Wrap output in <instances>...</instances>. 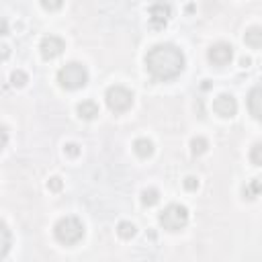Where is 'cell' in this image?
<instances>
[{
  "mask_svg": "<svg viewBox=\"0 0 262 262\" xmlns=\"http://www.w3.org/2000/svg\"><path fill=\"white\" fill-rule=\"evenodd\" d=\"M8 53H11V52H8V47H6V45L0 47V60H6Z\"/></svg>",
  "mask_w": 262,
  "mask_h": 262,
  "instance_id": "27",
  "label": "cell"
},
{
  "mask_svg": "<svg viewBox=\"0 0 262 262\" xmlns=\"http://www.w3.org/2000/svg\"><path fill=\"white\" fill-rule=\"evenodd\" d=\"M8 33V23L4 18H0V35H6Z\"/></svg>",
  "mask_w": 262,
  "mask_h": 262,
  "instance_id": "26",
  "label": "cell"
},
{
  "mask_svg": "<svg viewBox=\"0 0 262 262\" xmlns=\"http://www.w3.org/2000/svg\"><path fill=\"white\" fill-rule=\"evenodd\" d=\"M47 187H50V191H53V192L62 191V178H57V176L50 178V182H47Z\"/></svg>",
  "mask_w": 262,
  "mask_h": 262,
  "instance_id": "24",
  "label": "cell"
},
{
  "mask_svg": "<svg viewBox=\"0 0 262 262\" xmlns=\"http://www.w3.org/2000/svg\"><path fill=\"white\" fill-rule=\"evenodd\" d=\"M55 238L64 246H74L84 238V226L78 217H64L55 223Z\"/></svg>",
  "mask_w": 262,
  "mask_h": 262,
  "instance_id": "3",
  "label": "cell"
},
{
  "mask_svg": "<svg viewBox=\"0 0 262 262\" xmlns=\"http://www.w3.org/2000/svg\"><path fill=\"white\" fill-rule=\"evenodd\" d=\"M182 184H184V189H187V191H197L199 189V180L195 176H187Z\"/></svg>",
  "mask_w": 262,
  "mask_h": 262,
  "instance_id": "22",
  "label": "cell"
},
{
  "mask_svg": "<svg viewBox=\"0 0 262 262\" xmlns=\"http://www.w3.org/2000/svg\"><path fill=\"white\" fill-rule=\"evenodd\" d=\"M213 111L223 119H231L238 113V103L231 94H219L217 99L213 101Z\"/></svg>",
  "mask_w": 262,
  "mask_h": 262,
  "instance_id": "8",
  "label": "cell"
},
{
  "mask_svg": "<svg viewBox=\"0 0 262 262\" xmlns=\"http://www.w3.org/2000/svg\"><path fill=\"white\" fill-rule=\"evenodd\" d=\"M133 152L138 154L140 158H150L154 154V143L150 140H145V138H140V140H135V143H133Z\"/></svg>",
  "mask_w": 262,
  "mask_h": 262,
  "instance_id": "12",
  "label": "cell"
},
{
  "mask_svg": "<svg viewBox=\"0 0 262 262\" xmlns=\"http://www.w3.org/2000/svg\"><path fill=\"white\" fill-rule=\"evenodd\" d=\"M209 148V141L205 138H195L191 141V152H192V156H201V154H205Z\"/></svg>",
  "mask_w": 262,
  "mask_h": 262,
  "instance_id": "16",
  "label": "cell"
},
{
  "mask_svg": "<svg viewBox=\"0 0 262 262\" xmlns=\"http://www.w3.org/2000/svg\"><path fill=\"white\" fill-rule=\"evenodd\" d=\"M11 250V231H8L6 223L0 219V258H4Z\"/></svg>",
  "mask_w": 262,
  "mask_h": 262,
  "instance_id": "13",
  "label": "cell"
},
{
  "mask_svg": "<svg viewBox=\"0 0 262 262\" xmlns=\"http://www.w3.org/2000/svg\"><path fill=\"white\" fill-rule=\"evenodd\" d=\"M250 160H252V164H254V166H262V145H260V143L252 145Z\"/></svg>",
  "mask_w": 262,
  "mask_h": 262,
  "instance_id": "20",
  "label": "cell"
},
{
  "mask_svg": "<svg viewBox=\"0 0 262 262\" xmlns=\"http://www.w3.org/2000/svg\"><path fill=\"white\" fill-rule=\"evenodd\" d=\"M64 152L68 154V156H72V158H76L80 154V148L76 143H66V148H64Z\"/></svg>",
  "mask_w": 262,
  "mask_h": 262,
  "instance_id": "23",
  "label": "cell"
},
{
  "mask_svg": "<svg viewBox=\"0 0 262 262\" xmlns=\"http://www.w3.org/2000/svg\"><path fill=\"white\" fill-rule=\"evenodd\" d=\"M158 201H160V192L156 189H145L141 192V203H143L145 207H154Z\"/></svg>",
  "mask_w": 262,
  "mask_h": 262,
  "instance_id": "15",
  "label": "cell"
},
{
  "mask_svg": "<svg viewBox=\"0 0 262 262\" xmlns=\"http://www.w3.org/2000/svg\"><path fill=\"white\" fill-rule=\"evenodd\" d=\"M189 221V211L184 205L172 203L160 213V226L168 231H180Z\"/></svg>",
  "mask_w": 262,
  "mask_h": 262,
  "instance_id": "4",
  "label": "cell"
},
{
  "mask_svg": "<svg viewBox=\"0 0 262 262\" xmlns=\"http://www.w3.org/2000/svg\"><path fill=\"white\" fill-rule=\"evenodd\" d=\"M105 101H106V106H109L113 113L119 115V113H125L131 109L133 94H131V90L125 88V86H111V88L106 90Z\"/></svg>",
  "mask_w": 262,
  "mask_h": 262,
  "instance_id": "5",
  "label": "cell"
},
{
  "mask_svg": "<svg viewBox=\"0 0 262 262\" xmlns=\"http://www.w3.org/2000/svg\"><path fill=\"white\" fill-rule=\"evenodd\" d=\"M96 115H99V106L92 101H82L78 105V117L84 119V121H92Z\"/></svg>",
  "mask_w": 262,
  "mask_h": 262,
  "instance_id": "11",
  "label": "cell"
},
{
  "mask_svg": "<svg viewBox=\"0 0 262 262\" xmlns=\"http://www.w3.org/2000/svg\"><path fill=\"white\" fill-rule=\"evenodd\" d=\"M6 141H8V133H6V129L4 127H0V150L6 145Z\"/></svg>",
  "mask_w": 262,
  "mask_h": 262,
  "instance_id": "25",
  "label": "cell"
},
{
  "mask_svg": "<svg viewBox=\"0 0 262 262\" xmlns=\"http://www.w3.org/2000/svg\"><path fill=\"white\" fill-rule=\"evenodd\" d=\"M145 68H148L152 78L162 82L172 80L184 70V53L172 43L154 45L145 55Z\"/></svg>",
  "mask_w": 262,
  "mask_h": 262,
  "instance_id": "1",
  "label": "cell"
},
{
  "mask_svg": "<svg viewBox=\"0 0 262 262\" xmlns=\"http://www.w3.org/2000/svg\"><path fill=\"white\" fill-rule=\"evenodd\" d=\"M244 41H246V45L258 50V47L262 45V29L260 27H250L246 31V35H244Z\"/></svg>",
  "mask_w": 262,
  "mask_h": 262,
  "instance_id": "14",
  "label": "cell"
},
{
  "mask_svg": "<svg viewBox=\"0 0 262 262\" xmlns=\"http://www.w3.org/2000/svg\"><path fill=\"white\" fill-rule=\"evenodd\" d=\"M209 62L213 66H227L231 60H234V47H231L229 43H215V45H211V50H209Z\"/></svg>",
  "mask_w": 262,
  "mask_h": 262,
  "instance_id": "7",
  "label": "cell"
},
{
  "mask_svg": "<svg viewBox=\"0 0 262 262\" xmlns=\"http://www.w3.org/2000/svg\"><path fill=\"white\" fill-rule=\"evenodd\" d=\"M172 17V8L168 2H154L150 6V23L154 29H164Z\"/></svg>",
  "mask_w": 262,
  "mask_h": 262,
  "instance_id": "6",
  "label": "cell"
},
{
  "mask_svg": "<svg viewBox=\"0 0 262 262\" xmlns=\"http://www.w3.org/2000/svg\"><path fill=\"white\" fill-rule=\"evenodd\" d=\"M27 74L23 72V70H15L13 74H11V82H13V86H17V88H23V86L27 84Z\"/></svg>",
  "mask_w": 262,
  "mask_h": 262,
  "instance_id": "19",
  "label": "cell"
},
{
  "mask_svg": "<svg viewBox=\"0 0 262 262\" xmlns=\"http://www.w3.org/2000/svg\"><path fill=\"white\" fill-rule=\"evenodd\" d=\"M57 82L66 90L84 88L88 84V70H86V66L78 64V62H70L57 72Z\"/></svg>",
  "mask_w": 262,
  "mask_h": 262,
  "instance_id": "2",
  "label": "cell"
},
{
  "mask_svg": "<svg viewBox=\"0 0 262 262\" xmlns=\"http://www.w3.org/2000/svg\"><path fill=\"white\" fill-rule=\"evenodd\" d=\"M260 101H262V88L260 86H254L248 94V109L252 113L254 119H260L262 117V111H260Z\"/></svg>",
  "mask_w": 262,
  "mask_h": 262,
  "instance_id": "10",
  "label": "cell"
},
{
  "mask_svg": "<svg viewBox=\"0 0 262 262\" xmlns=\"http://www.w3.org/2000/svg\"><path fill=\"white\" fill-rule=\"evenodd\" d=\"M62 4H64V0H41V6L45 8V11H50V13L62 8Z\"/></svg>",
  "mask_w": 262,
  "mask_h": 262,
  "instance_id": "21",
  "label": "cell"
},
{
  "mask_svg": "<svg viewBox=\"0 0 262 262\" xmlns=\"http://www.w3.org/2000/svg\"><path fill=\"white\" fill-rule=\"evenodd\" d=\"M258 192H260V180L258 178H254L252 180L248 187H244V199H248V201H254L256 197H258Z\"/></svg>",
  "mask_w": 262,
  "mask_h": 262,
  "instance_id": "18",
  "label": "cell"
},
{
  "mask_svg": "<svg viewBox=\"0 0 262 262\" xmlns=\"http://www.w3.org/2000/svg\"><path fill=\"white\" fill-rule=\"evenodd\" d=\"M117 234L123 238V240H129L135 236V226L131 221H121L119 223V227H117Z\"/></svg>",
  "mask_w": 262,
  "mask_h": 262,
  "instance_id": "17",
  "label": "cell"
},
{
  "mask_svg": "<svg viewBox=\"0 0 262 262\" xmlns=\"http://www.w3.org/2000/svg\"><path fill=\"white\" fill-rule=\"evenodd\" d=\"M39 50H41V55L45 57V60H55L57 55H62V53H64L66 43L60 39V37L47 35V37H43V39H41Z\"/></svg>",
  "mask_w": 262,
  "mask_h": 262,
  "instance_id": "9",
  "label": "cell"
}]
</instances>
